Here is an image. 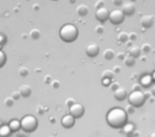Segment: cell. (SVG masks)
Returning a JSON list of instances; mask_svg holds the SVG:
<instances>
[{"label":"cell","mask_w":155,"mask_h":137,"mask_svg":"<svg viewBox=\"0 0 155 137\" xmlns=\"http://www.w3.org/2000/svg\"><path fill=\"white\" fill-rule=\"evenodd\" d=\"M128 120V113L119 106L112 108L107 114V122L110 127L119 129L123 128Z\"/></svg>","instance_id":"obj_1"},{"label":"cell","mask_w":155,"mask_h":137,"mask_svg":"<svg viewBox=\"0 0 155 137\" xmlns=\"http://www.w3.org/2000/svg\"><path fill=\"white\" fill-rule=\"evenodd\" d=\"M59 36L64 42H73L78 37V29L76 28V25L67 23L61 27L59 31Z\"/></svg>","instance_id":"obj_2"},{"label":"cell","mask_w":155,"mask_h":137,"mask_svg":"<svg viewBox=\"0 0 155 137\" xmlns=\"http://www.w3.org/2000/svg\"><path fill=\"white\" fill-rule=\"evenodd\" d=\"M21 122V129L25 132H33L37 129V126H38V120L35 116L32 115H27V116H23L20 120Z\"/></svg>","instance_id":"obj_3"},{"label":"cell","mask_w":155,"mask_h":137,"mask_svg":"<svg viewBox=\"0 0 155 137\" xmlns=\"http://www.w3.org/2000/svg\"><path fill=\"white\" fill-rule=\"evenodd\" d=\"M146 99L147 98L145 96V93H143L141 91H132L128 96L129 103L134 106L135 108H139L143 106L146 103Z\"/></svg>","instance_id":"obj_4"},{"label":"cell","mask_w":155,"mask_h":137,"mask_svg":"<svg viewBox=\"0 0 155 137\" xmlns=\"http://www.w3.org/2000/svg\"><path fill=\"white\" fill-rule=\"evenodd\" d=\"M109 20L112 24H120L124 20V14L121 10H113L110 12V16H109Z\"/></svg>","instance_id":"obj_5"},{"label":"cell","mask_w":155,"mask_h":137,"mask_svg":"<svg viewBox=\"0 0 155 137\" xmlns=\"http://www.w3.org/2000/svg\"><path fill=\"white\" fill-rule=\"evenodd\" d=\"M69 113L71 115H73L75 118H80L84 114V108L81 103H75L71 106H69Z\"/></svg>","instance_id":"obj_6"},{"label":"cell","mask_w":155,"mask_h":137,"mask_svg":"<svg viewBox=\"0 0 155 137\" xmlns=\"http://www.w3.org/2000/svg\"><path fill=\"white\" fill-rule=\"evenodd\" d=\"M109 16H110V12H109V10L106 8V6H102V8H97L95 12V18L101 23H104V22H106L107 20H109Z\"/></svg>","instance_id":"obj_7"},{"label":"cell","mask_w":155,"mask_h":137,"mask_svg":"<svg viewBox=\"0 0 155 137\" xmlns=\"http://www.w3.org/2000/svg\"><path fill=\"white\" fill-rule=\"evenodd\" d=\"M61 125L63 128H65V129H70V128H72L74 125H75V117H74L73 115L70 114V113L67 115H64V116L61 118Z\"/></svg>","instance_id":"obj_8"},{"label":"cell","mask_w":155,"mask_h":137,"mask_svg":"<svg viewBox=\"0 0 155 137\" xmlns=\"http://www.w3.org/2000/svg\"><path fill=\"white\" fill-rule=\"evenodd\" d=\"M86 53L89 57H96L99 54V47L97 43H90L87 45Z\"/></svg>","instance_id":"obj_9"},{"label":"cell","mask_w":155,"mask_h":137,"mask_svg":"<svg viewBox=\"0 0 155 137\" xmlns=\"http://www.w3.org/2000/svg\"><path fill=\"white\" fill-rule=\"evenodd\" d=\"M121 11L124 14V16H132L135 13V5L133 4V2H127V3L123 4V8H121Z\"/></svg>","instance_id":"obj_10"},{"label":"cell","mask_w":155,"mask_h":137,"mask_svg":"<svg viewBox=\"0 0 155 137\" xmlns=\"http://www.w3.org/2000/svg\"><path fill=\"white\" fill-rule=\"evenodd\" d=\"M154 17L151 15H145L143 18L140 19V24L143 25V28L145 29H150L154 23Z\"/></svg>","instance_id":"obj_11"},{"label":"cell","mask_w":155,"mask_h":137,"mask_svg":"<svg viewBox=\"0 0 155 137\" xmlns=\"http://www.w3.org/2000/svg\"><path fill=\"white\" fill-rule=\"evenodd\" d=\"M128 96H129L128 92H127V90L124 88H120V86H119L117 90L114 91V97H115V99H116V100L123 101Z\"/></svg>","instance_id":"obj_12"},{"label":"cell","mask_w":155,"mask_h":137,"mask_svg":"<svg viewBox=\"0 0 155 137\" xmlns=\"http://www.w3.org/2000/svg\"><path fill=\"white\" fill-rule=\"evenodd\" d=\"M19 92H20L21 96L27 98V97H29L30 95L32 94V88L30 86H28V84H23V86H21L20 89H19Z\"/></svg>","instance_id":"obj_13"},{"label":"cell","mask_w":155,"mask_h":137,"mask_svg":"<svg viewBox=\"0 0 155 137\" xmlns=\"http://www.w3.org/2000/svg\"><path fill=\"white\" fill-rule=\"evenodd\" d=\"M12 132L8 125H2L0 127V137H10Z\"/></svg>","instance_id":"obj_14"},{"label":"cell","mask_w":155,"mask_h":137,"mask_svg":"<svg viewBox=\"0 0 155 137\" xmlns=\"http://www.w3.org/2000/svg\"><path fill=\"white\" fill-rule=\"evenodd\" d=\"M124 64H126L127 67H129V68H132V67H134L135 66V64H136V58L135 57H133L132 55H127L126 56V58L124 59Z\"/></svg>","instance_id":"obj_15"},{"label":"cell","mask_w":155,"mask_h":137,"mask_svg":"<svg viewBox=\"0 0 155 137\" xmlns=\"http://www.w3.org/2000/svg\"><path fill=\"white\" fill-rule=\"evenodd\" d=\"M8 126H10L11 130L13 132H17L19 129H21V122L17 119H12V120L8 122Z\"/></svg>","instance_id":"obj_16"},{"label":"cell","mask_w":155,"mask_h":137,"mask_svg":"<svg viewBox=\"0 0 155 137\" xmlns=\"http://www.w3.org/2000/svg\"><path fill=\"white\" fill-rule=\"evenodd\" d=\"M140 53H141V49L139 47H137V45H133V47H131L130 50H129V54L132 55L133 57H135V58L139 57Z\"/></svg>","instance_id":"obj_17"},{"label":"cell","mask_w":155,"mask_h":137,"mask_svg":"<svg viewBox=\"0 0 155 137\" xmlns=\"http://www.w3.org/2000/svg\"><path fill=\"white\" fill-rule=\"evenodd\" d=\"M89 13V8L88 6L86 5V4H80V5H78L77 8V14L79 15L80 17H84L87 16Z\"/></svg>","instance_id":"obj_18"},{"label":"cell","mask_w":155,"mask_h":137,"mask_svg":"<svg viewBox=\"0 0 155 137\" xmlns=\"http://www.w3.org/2000/svg\"><path fill=\"white\" fill-rule=\"evenodd\" d=\"M153 79H152V76L150 75H146V76H143L140 79V84L143 86H149L150 84L152 83Z\"/></svg>","instance_id":"obj_19"},{"label":"cell","mask_w":155,"mask_h":137,"mask_svg":"<svg viewBox=\"0 0 155 137\" xmlns=\"http://www.w3.org/2000/svg\"><path fill=\"white\" fill-rule=\"evenodd\" d=\"M115 56H116V54H115L114 50H112V49H107L106 51L104 52V59H107V60H112Z\"/></svg>","instance_id":"obj_20"},{"label":"cell","mask_w":155,"mask_h":137,"mask_svg":"<svg viewBox=\"0 0 155 137\" xmlns=\"http://www.w3.org/2000/svg\"><path fill=\"white\" fill-rule=\"evenodd\" d=\"M124 129V133H126L127 135H131V134L133 133V131H134V126L132 125V123H126V125L123 127Z\"/></svg>","instance_id":"obj_21"},{"label":"cell","mask_w":155,"mask_h":137,"mask_svg":"<svg viewBox=\"0 0 155 137\" xmlns=\"http://www.w3.org/2000/svg\"><path fill=\"white\" fill-rule=\"evenodd\" d=\"M117 40L121 43L127 42L129 40V34L126 33V32H120V33L117 35Z\"/></svg>","instance_id":"obj_22"},{"label":"cell","mask_w":155,"mask_h":137,"mask_svg":"<svg viewBox=\"0 0 155 137\" xmlns=\"http://www.w3.org/2000/svg\"><path fill=\"white\" fill-rule=\"evenodd\" d=\"M30 36L32 37V39L34 40H37V39L40 38V31L37 29H33L31 32H30Z\"/></svg>","instance_id":"obj_23"},{"label":"cell","mask_w":155,"mask_h":137,"mask_svg":"<svg viewBox=\"0 0 155 137\" xmlns=\"http://www.w3.org/2000/svg\"><path fill=\"white\" fill-rule=\"evenodd\" d=\"M5 62H6V55L2 50H0V68H2L5 64Z\"/></svg>","instance_id":"obj_24"},{"label":"cell","mask_w":155,"mask_h":137,"mask_svg":"<svg viewBox=\"0 0 155 137\" xmlns=\"http://www.w3.org/2000/svg\"><path fill=\"white\" fill-rule=\"evenodd\" d=\"M141 52H143V53H149V52H151L152 50V47L151 44H149V43H143V45H141Z\"/></svg>","instance_id":"obj_25"},{"label":"cell","mask_w":155,"mask_h":137,"mask_svg":"<svg viewBox=\"0 0 155 137\" xmlns=\"http://www.w3.org/2000/svg\"><path fill=\"white\" fill-rule=\"evenodd\" d=\"M114 72L113 71H110V70H107V71H104V73H102V77L104 78H113V75H114Z\"/></svg>","instance_id":"obj_26"},{"label":"cell","mask_w":155,"mask_h":137,"mask_svg":"<svg viewBox=\"0 0 155 137\" xmlns=\"http://www.w3.org/2000/svg\"><path fill=\"white\" fill-rule=\"evenodd\" d=\"M14 100L15 99L13 98V97H8V98L4 99V104H5L6 106H12L13 104H14Z\"/></svg>","instance_id":"obj_27"},{"label":"cell","mask_w":155,"mask_h":137,"mask_svg":"<svg viewBox=\"0 0 155 137\" xmlns=\"http://www.w3.org/2000/svg\"><path fill=\"white\" fill-rule=\"evenodd\" d=\"M28 74H29V70H28L27 68H25V67H22V68L19 69V75L20 76H27Z\"/></svg>","instance_id":"obj_28"},{"label":"cell","mask_w":155,"mask_h":137,"mask_svg":"<svg viewBox=\"0 0 155 137\" xmlns=\"http://www.w3.org/2000/svg\"><path fill=\"white\" fill-rule=\"evenodd\" d=\"M127 108V113H129V114H133V113L135 112V106H132L131 103H129L128 106H126Z\"/></svg>","instance_id":"obj_29"},{"label":"cell","mask_w":155,"mask_h":137,"mask_svg":"<svg viewBox=\"0 0 155 137\" xmlns=\"http://www.w3.org/2000/svg\"><path fill=\"white\" fill-rule=\"evenodd\" d=\"M110 82H111V79H110V78H104V77H102L101 83L104 84V86H110V84H111Z\"/></svg>","instance_id":"obj_30"},{"label":"cell","mask_w":155,"mask_h":137,"mask_svg":"<svg viewBox=\"0 0 155 137\" xmlns=\"http://www.w3.org/2000/svg\"><path fill=\"white\" fill-rule=\"evenodd\" d=\"M5 42H6V37H5V35L2 34V33H0V45L4 44Z\"/></svg>","instance_id":"obj_31"},{"label":"cell","mask_w":155,"mask_h":137,"mask_svg":"<svg viewBox=\"0 0 155 137\" xmlns=\"http://www.w3.org/2000/svg\"><path fill=\"white\" fill-rule=\"evenodd\" d=\"M137 39V34L136 33H130L129 34V40L135 41Z\"/></svg>","instance_id":"obj_32"},{"label":"cell","mask_w":155,"mask_h":137,"mask_svg":"<svg viewBox=\"0 0 155 137\" xmlns=\"http://www.w3.org/2000/svg\"><path fill=\"white\" fill-rule=\"evenodd\" d=\"M95 6H96V8H102V6H104V0H98V1L96 2Z\"/></svg>","instance_id":"obj_33"},{"label":"cell","mask_w":155,"mask_h":137,"mask_svg":"<svg viewBox=\"0 0 155 137\" xmlns=\"http://www.w3.org/2000/svg\"><path fill=\"white\" fill-rule=\"evenodd\" d=\"M95 31H96V33L97 34H102L104 33V27H101V25H98V27H96V29H95Z\"/></svg>","instance_id":"obj_34"},{"label":"cell","mask_w":155,"mask_h":137,"mask_svg":"<svg viewBox=\"0 0 155 137\" xmlns=\"http://www.w3.org/2000/svg\"><path fill=\"white\" fill-rule=\"evenodd\" d=\"M20 96H21V95H20V92H19V91H18V92H14L12 94V97L15 99V100H17V99L20 98Z\"/></svg>","instance_id":"obj_35"},{"label":"cell","mask_w":155,"mask_h":137,"mask_svg":"<svg viewBox=\"0 0 155 137\" xmlns=\"http://www.w3.org/2000/svg\"><path fill=\"white\" fill-rule=\"evenodd\" d=\"M113 3H114V5L116 6H120L124 4V0H112Z\"/></svg>","instance_id":"obj_36"},{"label":"cell","mask_w":155,"mask_h":137,"mask_svg":"<svg viewBox=\"0 0 155 137\" xmlns=\"http://www.w3.org/2000/svg\"><path fill=\"white\" fill-rule=\"evenodd\" d=\"M110 88H111V90H112V91H115V90H117V89L119 88V86H118V83H117V82H114V83L111 84Z\"/></svg>","instance_id":"obj_37"},{"label":"cell","mask_w":155,"mask_h":137,"mask_svg":"<svg viewBox=\"0 0 155 137\" xmlns=\"http://www.w3.org/2000/svg\"><path fill=\"white\" fill-rule=\"evenodd\" d=\"M51 83H52V86H53L55 89H56V88H59V86H60V84H59V81H58V80H54V81H52Z\"/></svg>","instance_id":"obj_38"},{"label":"cell","mask_w":155,"mask_h":137,"mask_svg":"<svg viewBox=\"0 0 155 137\" xmlns=\"http://www.w3.org/2000/svg\"><path fill=\"white\" fill-rule=\"evenodd\" d=\"M126 54L124 53H118L117 54V58H118V59H124V58H126Z\"/></svg>","instance_id":"obj_39"},{"label":"cell","mask_w":155,"mask_h":137,"mask_svg":"<svg viewBox=\"0 0 155 137\" xmlns=\"http://www.w3.org/2000/svg\"><path fill=\"white\" fill-rule=\"evenodd\" d=\"M73 103H74V99L69 98V99H68V100H67V106H71Z\"/></svg>","instance_id":"obj_40"},{"label":"cell","mask_w":155,"mask_h":137,"mask_svg":"<svg viewBox=\"0 0 155 137\" xmlns=\"http://www.w3.org/2000/svg\"><path fill=\"white\" fill-rule=\"evenodd\" d=\"M141 86V84H140ZM140 86H138V84H135L134 86H133V91H141L140 90Z\"/></svg>","instance_id":"obj_41"},{"label":"cell","mask_w":155,"mask_h":137,"mask_svg":"<svg viewBox=\"0 0 155 137\" xmlns=\"http://www.w3.org/2000/svg\"><path fill=\"white\" fill-rule=\"evenodd\" d=\"M113 72H114L115 74H116V73H119V72H120V68H119L118 66L114 67V70H113Z\"/></svg>","instance_id":"obj_42"},{"label":"cell","mask_w":155,"mask_h":137,"mask_svg":"<svg viewBox=\"0 0 155 137\" xmlns=\"http://www.w3.org/2000/svg\"><path fill=\"white\" fill-rule=\"evenodd\" d=\"M45 83H51V77L50 76H45Z\"/></svg>","instance_id":"obj_43"},{"label":"cell","mask_w":155,"mask_h":137,"mask_svg":"<svg viewBox=\"0 0 155 137\" xmlns=\"http://www.w3.org/2000/svg\"><path fill=\"white\" fill-rule=\"evenodd\" d=\"M151 92H152V94L155 96V83H154V86H152V90H151Z\"/></svg>","instance_id":"obj_44"},{"label":"cell","mask_w":155,"mask_h":137,"mask_svg":"<svg viewBox=\"0 0 155 137\" xmlns=\"http://www.w3.org/2000/svg\"><path fill=\"white\" fill-rule=\"evenodd\" d=\"M149 137H155V131L154 132H152L151 134H150V136Z\"/></svg>","instance_id":"obj_45"},{"label":"cell","mask_w":155,"mask_h":137,"mask_svg":"<svg viewBox=\"0 0 155 137\" xmlns=\"http://www.w3.org/2000/svg\"><path fill=\"white\" fill-rule=\"evenodd\" d=\"M151 76H152V79H153V80H154V81H155V72H154V73H153V74H152V75H151Z\"/></svg>","instance_id":"obj_46"},{"label":"cell","mask_w":155,"mask_h":137,"mask_svg":"<svg viewBox=\"0 0 155 137\" xmlns=\"http://www.w3.org/2000/svg\"><path fill=\"white\" fill-rule=\"evenodd\" d=\"M70 2H71V3H75L76 2V0H69Z\"/></svg>","instance_id":"obj_47"},{"label":"cell","mask_w":155,"mask_h":137,"mask_svg":"<svg viewBox=\"0 0 155 137\" xmlns=\"http://www.w3.org/2000/svg\"><path fill=\"white\" fill-rule=\"evenodd\" d=\"M133 1H135V0H131V2H133Z\"/></svg>","instance_id":"obj_48"},{"label":"cell","mask_w":155,"mask_h":137,"mask_svg":"<svg viewBox=\"0 0 155 137\" xmlns=\"http://www.w3.org/2000/svg\"><path fill=\"white\" fill-rule=\"evenodd\" d=\"M53 1H57V0H53Z\"/></svg>","instance_id":"obj_49"}]
</instances>
